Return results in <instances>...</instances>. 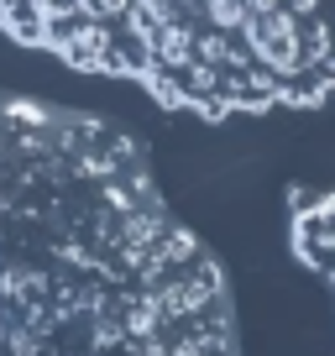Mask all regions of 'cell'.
Wrapping results in <instances>:
<instances>
[{
	"label": "cell",
	"instance_id": "obj_6",
	"mask_svg": "<svg viewBox=\"0 0 335 356\" xmlns=\"http://www.w3.org/2000/svg\"><path fill=\"white\" fill-rule=\"evenodd\" d=\"M314 6H320V0H293L288 11H293V16H309V11H314Z\"/></svg>",
	"mask_w": 335,
	"mask_h": 356
},
{
	"label": "cell",
	"instance_id": "obj_4",
	"mask_svg": "<svg viewBox=\"0 0 335 356\" xmlns=\"http://www.w3.org/2000/svg\"><path fill=\"white\" fill-rule=\"evenodd\" d=\"M199 11L210 16L215 32H236L246 22V0H199Z\"/></svg>",
	"mask_w": 335,
	"mask_h": 356
},
{
	"label": "cell",
	"instance_id": "obj_5",
	"mask_svg": "<svg viewBox=\"0 0 335 356\" xmlns=\"http://www.w3.org/2000/svg\"><path fill=\"white\" fill-rule=\"evenodd\" d=\"M283 0H246V16H268V11H278Z\"/></svg>",
	"mask_w": 335,
	"mask_h": 356
},
{
	"label": "cell",
	"instance_id": "obj_2",
	"mask_svg": "<svg viewBox=\"0 0 335 356\" xmlns=\"http://www.w3.org/2000/svg\"><path fill=\"white\" fill-rule=\"evenodd\" d=\"M111 42H115V32L105 22H74L68 37L58 42V53H63L74 68H100L105 53H111Z\"/></svg>",
	"mask_w": 335,
	"mask_h": 356
},
{
	"label": "cell",
	"instance_id": "obj_3",
	"mask_svg": "<svg viewBox=\"0 0 335 356\" xmlns=\"http://www.w3.org/2000/svg\"><path fill=\"white\" fill-rule=\"evenodd\" d=\"M152 63L173 68V74H183V68L194 63V26H189V16L152 26Z\"/></svg>",
	"mask_w": 335,
	"mask_h": 356
},
{
	"label": "cell",
	"instance_id": "obj_1",
	"mask_svg": "<svg viewBox=\"0 0 335 356\" xmlns=\"http://www.w3.org/2000/svg\"><path fill=\"white\" fill-rule=\"evenodd\" d=\"M236 32L246 37V53L257 58L268 74L278 79H293L304 68V47H299V16L293 11H268V16H246Z\"/></svg>",
	"mask_w": 335,
	"mask_h": 356
}]
</instances>
